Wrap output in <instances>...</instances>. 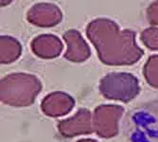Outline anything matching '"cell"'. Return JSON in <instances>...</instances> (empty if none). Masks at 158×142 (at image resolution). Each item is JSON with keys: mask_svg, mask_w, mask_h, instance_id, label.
I'll use <instances>...</instances> for the list:
<instances>
[{"mask_svg": "<svg viewBox=\"0 0 158 142\" xmlns=\"http://www.w3.org/2000/svg\"><path fill=\"white\" fill-rule=\"evenodd\" d=\"M75 99L67 93L57 91L46 96L41 102V110L48 117L60 118L72 111Z\"/></svg>", "mask_w": 158, "mask_h": 142, "instance_id": "52a82bcc", "label": "cell"}, {"mask_svg": "<svg viewBox=\"0 0 158 142\" xmlns=\"http://www.w3.org/2000/svg\"><path fill=\"white\" fill-rule=\"evenodd\" d=\"M142 43L152 50H158V27H152L143 31L140 35Z\"/></svg>", "mask_w": 158, "mask_h": 142, "instance_id": "7c38bea8", "label": "cell"}, {"mask_svg": "<svg viewBox=\"0 0 158 142\" xmlns=\"http://www.w3.org/2000/svg\"><path fill=\"white\" fill-rule=\"evenodd\" d=\"M86 35L94 45L98 59L108 65H130L137 63L144 54L136 44L135 33L120 30L108 18H97L86 27Z\"/></svg>", "mask_w": 158, "mask_h": 142, "instance_id": "6da1fadb", "label": "cell"}, {"mask_svg": "<svg viewBox=\"0 0 158 142\" xmlns=\"http://www.w3.org/2000/svg\"><path fill=\"white\" fill-rule=\"evenodd\" d=\"M143 74L151 86L158 89V54L149 57L144 65Z\"/></svg>", "mask_w": 158, "mask_h": 142, "instance_id": "8fae6325", "label": "cell"}, {"mask_svg": "<svg viewBox=\"0 0 158 142\" xmlns=\"http://www.w3.org/2000/svg\"><path fill=\"white\" fill-rule=\"evenodd\" d=\"M65 44L66 51L64 58L68 61L81 63L87 60L91 55V49L85 39L77 30H69L63 36Z\"/></svg>", "mask_w": 158, "mask_h": 142, "instance_id": "ba28073f", "label": "cell"}, {"mask_svg": "<svg viewBox=\"0 0 158 142\" xmlns=\"http://www.w3.org/2000/svg\"><path fill=\"white\" fill-rule=\"evenodd\" d=\"M98 89L105 98L129 102L139 94L140 85L138 79L131 73L112 72L100 80Z\"/></svg>", "mask_w": 158, "mask_h": 142, "instance_id": "3957f363", "label": "cell"}, {"mask_svg": "<svg viewBox=\"0 0 158 142\" xmlns=\"http://www.w3.org/2000/svg\"><path fill=\"white\" fill-rule=\"evenodd\" d=\"M42 90L41 81L28 73H11L1 79L0 99L7 105L25 107L31 105Z\"/></svg>", "mask_w": 158, "mask_h": 142, "instance_id": "7a4b0ae2", "label": "cell"}, {"mask_svg": "<svg viewBox=\"0 0 158 142\" xmlns=\"http://www.w3.org/2000/svg\"><path fill=\"white\" fill-rule=\"evenodd\" d=\"M76 142H98L95 139H91V138H84V139H81V140H78Z\"/></svg>", "mask_w": 158, "mask_h": 142, "instance_id": "5bb4252c", "label": "cell"}, {"mask_svg": "<svg viewBox=\"0 0 158 142\" xmlns=\"http://www.w3.org/2000/svg\"><path fill=\"white\" fill-rule=\"evenodd\" d=\"M33 53L42 59H53L61 55L64 45L59 37L53 34H41L31 43Z\"/></svg>", "mask_w": 158, "mask_h": 142, "instance_id": "9c48e42d", "label": "cell"}, {"mask_svg": "<svg viewBox=\"0 0 158 142\" xmlns=\"http://www.w3.org/2000/svg\"><path fill=\"white\" fill-rule=\"evenodd\" d=\"M124 108L116 104L98 106L93 114L94 132L102 138H111L118 134V122Z\"/></svg>", "mask_w": 158, "mask_h": 142, "instance_id": "277c9868", "label": "cell"}, {"mask_svg": "<svg viewBox=\"0 0 158 142\" xmlns=\"http://www.w3.org/2000/svg\"><path fill=\"white\" fill-rule=\"evenodd\" d=\"M22 48L18 40L8 35L0 37V62L10 64L15 62L21 55Z\"/></svg>", "mask_w": 158, "mask_h": 142, "instance_id": "30bf717a", "label": "cell"}, {"mask_svg": "<svg viewBox=\"0 0 158 142\" xmlns=\"http://www.w3.org/2000/svg\"><path fill=\"white\" fill-rule=\"evenodd\" d=\"M63 19L61 9L52 3L40 2L28 9L27 20L32 25L42 27H50L58 25Z\"/></svg>", "mask_w": 158, "mask_h": 142, "instance_id": "8992f818", "label": "cell"}, {"mask_svg": "<svg viewBox=\"0 0 158 142\" xmlns=\"http://www.w3.org/2000/svg\"><path fill=\"white\" fill-rule=\"evenodd\" d=\"M146 13L149 23L153 26H158V1L151 3Z\"/></svg>", "mask_w": 158, "mask_h": 142, "instance_id": "4fadbf2b", "label": "cell"}, {"mask_svg": "<svg viewBox=\"0 0 158 142\" xmlns=\"http://www.w3.org/2000/svg\"><path fill=\"white\" fill-rule=\"evenodd\" d=\"M57 127L64 137L89 135L94 132L92 113L86 108H81L72 117L61 120Z\"/></svg>", "mask_w": 158, "mask_h": 142, "instance_id": "5b68a950", "label": "cell"}]
</instances>
